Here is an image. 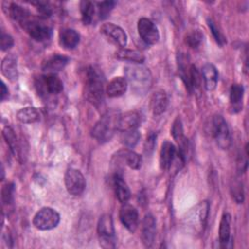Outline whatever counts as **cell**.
<instances>
[{
    "label": "cell",
    "mask_w": 249,
    "mask_h": 249,
    "mask_svg": "<svg viewBox=\"0 0 249 249\" xmlns=\"http://www.w3.org/2000/svg\"><path fill=\"white\" fill-rule=\"evenodd\" d=\"M120 156L124 160V161L131 168V169H139L142 163V158L139 154L135 153L131 150H123L120 153Z\"/></svg>",
    "instance_id": "obj_31"
},
{
    "label": "cell",
    "mask_w": 249,
    "mask_h": 249,
    "mask_svg": "<svg viewBox=\"0 0 249 249\" xmlns=\"http://www.w3.org/2000/svg\"><path fill=\"white\" fill-rule=\"evenodd\" d=\"M137 30L140 38L147 45H154L160 39V33L156 24L147 18H141L137 23Z\"/></svg>",
    "instance_id": "obj_11"
},
{
    "label": "cell",
    "mask_w": 249,
    "mask_h": 249,
    "mask_svg": "<svg viewBox=\"0 0 249 249\" xmlns=\"http://www.w3.org/2000/svg\"><path fill=\"white\" fill-rule=\"evenodd\" d=\"M202 38L203 35L200 30H191L185 36V43L192 49H197L202 42Z\"/></svg>",
    "instance_id": "obj_34"
},
{
    "label": "cell",
    "mask_w": 249,
    "mask_h": 249,
    "mask_svg": "<svg viewBox=\"0 0 249 249\" xmlns=\"http://www.w3.org/2000/svg\"><path fill=\"white\" fill-rule=\"evenodd\" d=\"M219 241L222 247H228L231 242V216L229 213L222 215L219 226Z\"/></svg>",
    "instance_id": "obj_27"
},
{
    "label": "cell",
    "mask_w": 249,
    "mask_h": 249,
    "mask_svg": "<svg viewBox=\"0 0 249 249\" xmlns=\"http://www.w3.org/2000/svg\"><path fill=\"white\" fill-rule=\"evenodd\" d=\"M209 213V202L206 200L198 202L184 217V225L195 233L203 231Z\"/></svg>",
    "instance_id": "obj_4"
},
{
    "label": "cell",
    "mask_w": 249,
    "mask_h": 249,
    "mask_svg": "<svg viewBox=\"0 0 249 249\" xmlns=\"http://www.w3.org/2000/svg\"><path fill=\"white\" fill-rule=\"evenodd\" d=\"M156 139H157V135L154 133H150L149 136H147L145 145H144V151L147 155H150L155 148L156 145Z\"/></svg>",
    "instance_id": "obj_41"
},
{
    "label": "cell",
    "mask_w": 249,
    "mask_h": 249,
    "mask_svg": "<svg viewBox=\"0 0 249 249\" xmlns=\"http://www.w3.org/2000/svg\"><path fill=\"white\" fill-rule=\"evenodd\" d=\"M33 5H36L39 17L41 18H48L52 15V8L46 2H33Z\"/></svg>",
    "instance_id": "obj_39"
},
{
    "label": "cell",
    "mask_w": 249,
    "mask_h": 249,
    "mask_svg": "<svg viewBox=\"0 0 249 249\" xmlns=\"http://www.w3.org/2000/svg\"><path fill=\"white\" fill-rule=\"evenodd\" d=\"M64 184L67 192L72 196H80L86 189V179L76 168H68L64 174Z\"/></svg>",
    "instance_id": "obj_9"
},
{
    "label": "cell",
    "mask_w": 249,
    "mask_h": 249,
    "mask_svg": "<svg viewBox=\"0 0 249 249\" xmlns=\"http://www.w3.org/2000/svg\"><path fill=\"white\" fill-rule=\"evenodd\" d=\"M80 11L82 15V21L84 22V24L89 25L92 23L95 14H97L96 3L91 1H81Z\"/></svg>",
    "instance_id": "obj_29"
},
{
    "label": "cell",
    "mask_w": 249,
    "mask_h": 249,
    "mask_svg": "<svg viewBox=\"0 0 249 249\" xmlns=\"http://www.w3.org/2000/svg\"><path fill=\"white\" fill-rule=\"evenodd\" d=\"M17 119L22 124H32L40 120V113L35 107L27 106L17 112Z\"/></svg>",
    "instance_id": "obj_30"
},
{
    "label": "cell",
    "mask_w": 249,
    "mask_h": 249,
    "mask_svg": "<svg viewBox=\"0 0 249 249\" xmlns=\"http://www.w3.org/2000/svg\"><path fill=\"white\" fill-rule=\"evenodd\" d=\"M9 95V89L8 88L6 87L5 83L4 82H1V100H5L6 97H8Z\"/></svg>",
    "instance_id": "obj_42"
},
{
    "label": "cell",
    "mask_w": 249,
    "mask_h": 249,
    "mask_svg": "<svg viewBox=\"0 0 249 249\" xmlns=\"http://www.w3.org/2000/svg\"><path fill=\"white\" fill-rule=\"evenodd\" d=\"M231 192L232 198L236 203H242L244 200V192L242 188V184L239 181H235L233 185L231 187Z\"/></svg>",
    "instance_id": "obj_37"
},
{
    "label": "cell",
    "mask_w": 249,
    "mask_h": 249,
    "mask_svg": "<svg viewBox=\"0 0 249 249\" xmlns=\"http://www.w3.org/2000/svg\"><path fill=\"white\" fill-rule=\"evenodd\" d=\"M212 135L221 149H229L231 145V136L229 125L221 115L214 116L212 120Z\"/></svg>",
    "instance_id": "obj_8"
},
{
    "label": "cell",
    "mask_w": 249,
    "mask_h": 249,
    "mask_svg": "<svg viewBox=\"0 0 249 249\" xmlns=\"http://www.w3.org/2000/svg\"><path fill=\"white\" fill-rule=\"evenodd\" d=\"M156 236V220L152 214H147L142 221V241L145 246L151 247Z\"/></svg>",
    "instance_id": "obj_18"
},
{
    "label": "cell",
    "mask_w": 249,
    "mask_h": 249,
    "mask_svg": "<svg viewBox=\"0 0 249 249\" xmlns=\"http://www.w3.org/2000/svg\"><path fill=\"white\" fill-rule=\"evenodd\" d=\"M119 113L116 111H108L96 122L91 129V136L100 143L109 141L115 134L117 129V121Z\"/></svg>",
    "instance_id": "obj_3"
},
{
    "label": "cell",
    "mask_w": 249,
    "mask_h": 249,
    "mask_svg": "<svg viewBox=\"0 0 249 249\" xmlns=\"http://www.w3.org/2000/svg\"><path fill=\"white\" fill-rule=\"evenodd\" d=\"M115 55L118 59L128 61L131 63H136V64H141L145 60V56L141 52L137 50H130L125 48L119 49L115 53Z\"/></svg>",
    "instance_id": "obj_26"
},
{
    "label": "cell",
    "mask_w": 249,
    "mask_h": 249,
    "mask_svg": "<svg viewBox=\"0 0 249 249\" xmlns=\"http://www.w3.org/2000/svg\"><path fill=\"white\" fill-rule=\"evenodd\" d=\"M2 7L4 12L14 20H17L18 22H19L21 26L24 23H26L30 18H32L30 12L17 3L3 2Z\"/></svg>",
    "instance_id": "obj_15"
},
{
    "label": "cell",
    "mask_w": 249,
    "mask_h": 249,
    "mask_svg": "<svg viewBox=\"0 0 249 249\" xmlns=\"http://www.w3.org/2000/svg\"><path fill=\"white\" fill-rule=\"evenodd\" d=\"M178 69L180 77L185 83L189 91L192 92L194 89L198 88L201 76L199 75L196 67L194 64H190L187 58L182 55L178 61Z\"/></svg>",
    "instance_id": "obj_6"
},
{
    "label": "cell",
    "mask_w": 249,
    "mask_h": 249,
    "mask_svg": "<svg viewBox=\"0 0 249 249\" xmlns=\"http://www.w3.org/2000/svg\"><path fill=\"white\" fill-rule=\"evenodd\" d=\"M140 139V133L137 129L128 130L122 132L121 140L122 143L127 148H134Z\"/></svg>",
    "instance_id": "obj_33"
},
{
    "label": "cell",
    "mask_w": 249,
    "mask_h": 249,
    "mask_svg": "<svg viewBox=\"0 0 249 249\" xmlns=\"http://www.w3.org/2000/svg\"><path fill=\"white\" fill-rule=\"evenodd\" d=\"M22 27L37 42H44L52 37V28L34 18H30Z\"/></svg>",
    "instance_id": "obj_12"
},
{
    "label": "cell",
    "mask_w": 249,
    "mask_h": 249,
    "mask_svg": "<svg viewBox=\"0 0 249 249\" xmlns=\"http://www.w3.org/2000/svg\"><path fill=\"white\" fill-rule=\"evenodd\" d=\"M178 154V150L175 145L170 141L165 140L161 144L160 152V165L162 169H170L172 166L176 157Z\"/></svg>",
    "instance_id": "obj_16"
},
{
    "label": "cell",
    "mask_w": 249,
    "mask_h": 249,
    "mask_svg": "<svg viewBox=\"0 0 249 249\" xmlns=\"http://www.w3.org/2000/svg\"><path fill=\"white\" fill-rule=\"evenodd\" d=\"M97 234L101 247L106 249L116 247V232L110 214H104L99 218L97 223Z\"/></svg>",
    "instance_id": "obj_5"
},
{
    "label": "cell",
    "mask_w": 249,
    "mask_h": 249,
    "mask_svg": "<svg viewBox=\"0 0 249 249\" xmlns=\"http://www.w3.org/2000/svg\"><path fill=\"white\" fill-rule=\"evenodd\" d=\"M116 5L115 1H102L96 3V10L99 19H105Z\"/></svg>",
    "instance_id": "obj_35"
},
{
    "label": "cell",
    "mask_w": 249,
    "mask_h": 249,
    "mask_svg": "<svg viewBox=\"0 0 249 249\" xmlns=\"http://www.w3.org/2000/svg\"><path fill=\"white\" fill-rule=\"evenodd\" d=\"M85 94L95 106L100 105L104 98V77L93 66H89L85 73Z\"/></svg>",
    "instance_id": "obj_1"
},
{
    "label": "cell",
    "mask_w": 249,
    "mask_h": 249,
    "mask_svg": "<svg viewBox=\"0 0 249 249\" xmlns=\"http://www.w3.org/2000/svg\"><path fill=\"white\" fill-rule=\"evenodd\" d=\"M151 110L155 116L161 115L167 108L168 97L164 90H158L151 97Z\"/></svg>",
    "instance_id": "obj_23"
},
{
    "label": "cell",
    "mask_w": 249,
    "mask_h": 249,
    "mask_svg": "<svg viewBox=\"0 0 249 249\" xmlns=\"http://www.w3.org/2000/svg\"><path fill=\"white\" fill-rule=\"evenodd\" d=\"M2 135L10 148V151L13 155H17L18 149V137L15 130L11 126H5L2 130Z\"/></svg>",
    "instance_id": "obj_32"
},
{
    "label": "cell",
    "mask_w": 249,
    "mask_h": 249,
    "mask_svg": "<svg viewBox=\"0 0 249 249\" xmlns=\"http://www.w3.org/2000/svg\"><path fill=\"white\" fill-rule=\"evenodd\" d=\"M80 42V34L71 28L62 29L59 32V44L66 50L75 49Z\"/></svg>",
    "instance_id": "obj_22"
},
{
    "label": "cell",
    "mask_w": 249,
    "mask_h": 249,
    "mask_svg": "<svg viewBox=\"0 0 249 249\" xmlns=\"http://www.w3.org/2000/svg\"><path fill=\"white\" fill-rule=\"evenodd\" d=\"M201 79L207 90L215 89L218 83V71L211 63H205L201 68Z\"/></svg>",
    "instance_id": "obj_21"
},
{
    "label": "cell",
    "mask_w": 249,
    "mask_h": 249,
    "mask_svg": "<svg viewBox=\"0 0 249 249\" xmlns=\"http://www.w3.org/2000/svg\"><path fill=\"white\" fill-rule=\"evenodd\" d=\"M60 221L58 212L51 207H42L33 217V225L40 231H49L57 227Z\"/></svg>",
    "instance_id": "obj_7"
},
{
    "label": "cell",
    "mask_w": 249,
    "mask_h": 249,
    "mask_svg": "<svg viewBox=\"0 0 249 249\" xmlns=\"http://www.w3.org/2000/svg\"><path fill=\"white\" fill-rule=\"evenodd\" d=\"M244 89L242 85L233 84L230 89V102L231 108L232 109V113H236L241 109V103L243 99Z\"/></svg>",
    "instance_id": "obj_28"
},
{
    "label": "cell",
    "mask_w": 249,
    "mask_h": 249,
    "mask_svg": "<svg viewBox=\"0 0 249 249\" xmlns=\"http://www.w3.org/2000/svg\"><path fill=\"white\" fill-rule=\"evenodd\" d=\"M40 89L50 94H58L63 90V83L55 74H46L39 82Z\"/></svg>",
    "instance_id": "obj_17"
},
{
    "label": "cell",
    "mask_w": 249,
    "mask_h": 249,
    "mask_svg": "<svg viewBox=\"0 0 249 249\" xmlns=\"http://www.w3.org/2000/svg\"><path fill=\"white\" fill-rule=\"evenodd\" d=\"M141 124V115L137 111H128L119 114L117 121V129L124 132L137 129Z\"/></svg>",
    "instance_id": "obj_14"
},
{
    "label": "cell",
    "mask_w": 249,
    "mask_h": 249,
    "mask_svg": "<svg viewBox=\"0 0 249 249\" xmlns=\"http://www.w3.org/2000/svg\"><path fill=\"white\" fill-rule=\"evenodd\" d=\"M100 32L103 34L108 41L118 46L120 49L124 48L127 43V35L124 30L112 22L103 23L100 27Z\"/></svg>",
    "instance_id": "obj_10"
},
{
    "label": "cell",
    "mask_w": 249,
    "mask_h": 249,
    "mask_svg": "<svg viewBox=\"0 0 249 249\" xmlns=\"http://www.w3.org/2000/svg\"><path fill=\"white\" fill-rule=\"evenodd\" d=\"M124 75L132 89L137 93H145L151 87L152 75L148 68L136 63L124 66Z\"/></svg>",
    "instance_id": "obj_2"
},
{
    "label": "cell",
    "mask_w": 249,
    "mask_h": 249,
    "mask_svg": "<svg viewBox=\"0 0 249 249\" xmlns=\"http://www.w3.org/2000/svg\"><path fill=\"white\" fill-rule=\"evenodd\" d=\"M119 217L122 224L128 231L134 232L136 231L139 223V216L138 211L134 206L128 204L127 202L124 203L120 209Z\"/></svg>",
    "instance_id": "obj_13"
},
{
    "label": "cell",
    "mask_w": 249,
    "mask_h": 249,
    "mask_svg": "<svg viewBox=\"0 0 249 249\" xmlns=\"http://www.w3.org/2000/svg\"><path fill=\"white\" fill-rule=\"evenodd\" d=\"M15 185L13 183H7L2 188V200L5 204H10L14 198Z\"/></svg>",
    "instance_id": "obj_38"
},
{
    "label": "cell",
    "mask_w": 249,
    "mask_h": 249,
    "mask_svg": "<svg viewBox=\"0 0 249 249\" xmlns=\"http://www.w3.org/2000/svg\"><path fill=\"white\" fill-rule=\"evenodd\" d=\"M1 72L10 81H16L18 77L17 59L13 55H7L1 62Z\"/></svg>",
    "instance_id": "obj_25"
},
{
    "label": "cell",
    "mask_w": 249,
    "mask_h": 249,
    "mask_svg": "<svg viewBox=\"0 0 249 249\" xmlns=\"http://www.w3.org/2000/svg\"><path fill=\"white\" fill-rule=\"evenodd\" d=\"M113 186H114V191H115V195L116 197L118 198V200L124 204L126 203L129 198H130V190L127 186V184L125 183V181L124 180L123 176L119 173H116L113 177Z\"/></svg>",
    "instance_id": "obj_20"
},
{
    "label": "cell",
    "mask_w": 249,
    "mask_h": 249,
    "mask_svg": "<svg viewBox=\"0 0 249 249\" xmlns=\"http://www.w3.org/2000/svg\"><path fill=\"white\" fill-rule=\"evenodd\" d=\"M127 89V81L124 77L113 78L106 87V93L109 97H119L123 95Z\"/></svg>",
    "instance_id": "obj_24"
},
{
    "label": "cell",
    "mask_w": 249,
    "mask_h": 249,
    "mask_svg": "<svg viewBox=\"0 0 249 249\" xmlns=\"http://www.w3.org/2000/svg\"><path fill=\"white\" fill-rule=\"evenodd\" d=\"M68 61L69 58L65 55L58 53L53 54L43 62L42 69L47 74H55V72L62 70L68 63Z\"/></svg>",
    "instance_id": "obj_19"
},
{
    "label": "cell",
    "mask_w": 249,
    "mask_h": 249,
    "mask_svg": "<svg viewBox=\"0 0 249 249\" xmlns=\"http://www.w3.org/2000/svg\"><path fill=\"white\" fill-rule=\"evenodd\" d=\"M13 46H14L13 37L10 34L2 32V34H1V43H0L1 51H7V50L11 49Z\"/></svg>",
    "instance_id": "obj_40"
},
{
    "label": "cell",
    "mask_w": 249,
    "mask_h": 249,
    "mask_svg": "<svg viewBox=\"0 0 249 249\" xmlns=\"http://www.w3.org/2000/svg\"><path fill=\"white\" fill-rule=\"evenodd\" d=\"M207 24H208V27H209L215 41L217 42V44L219 46L223 47L227 43V40H226V37L224 36V34L222 33V31L218 28V26L212 19H207Z\"/></svg>",
    "instance_id": "obj_36"
}]
</instances>
